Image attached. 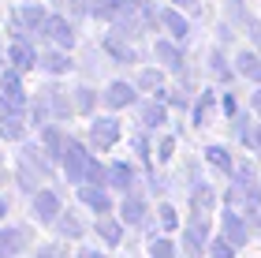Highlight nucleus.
<instances>
[{
	"mask_svg": "<svg viewBox=\"0 0 261 258\" xmlns=\"http://www.w3.org/2000/svg\"><path fill=\"white\" fill-rule=\"evenodd\" d=\"M116 214H120V221L127 228H146L149 225V202H146V195L138 191H127L123 198H120V209H116Z\"/></svg>",
	"mask_w": 261,
	"mask_h": 258,
	"instance_id": "nucleus-3",
	"label": "nucleus"
},
{
	"mask_svg": "<svg viewBox=\"0 0 261 258\" xmlns=\"http://www.w3.org/2000/svg\"><path fill=\"white\" fill-rule=\"evenodd\" d=\"M41 67H45V72H53V75H60V72L71 67V60L64 53H49V56H41Z\"/></svg>",
	"mask_w": 261,
	"mask_h": 258,
	"instance_id": "nucleus-30",
	"label": "nucleus"
},
{
	"mask_svg": "<svg viewBox=\"0 0 261 258\" xmlns=\"http://www.w3.org/2000/svg\"><path fill=\"white\" fill-rule=\"evenodd\" d=\"M41 146L49 150V157L53 161H64V146H67V135L60 131L56 124H45L41 127Z\"/></svg>",
	"mask_w": 261,
	"mask_h": 258,
	"instance_id": "nucleus-18",
	"label": "nucleus"
},
{
	"mask_svg": "<svg viewBox=\"0 0 261 258\" xmlns=\"http://www.w3.org/2000/svg\"><path fill=\"white\" fill-rule=\"evenodd\" d=\"M116 8H120V0H97V8H93V11H97V15H105V19H112Z\"/></svg>",
	"mask_w": 261,
	"mask_h": 258,
	"instance_id": "nucleus-37",
	"label": "nucleus"
},
{
	"mask_svg": "<svg viewBox=\"0 0 261 258\" xmlns=\"http://www.w3.org/2000/svg\"><path fill=\"white\" fill-rule=\"evenodd\" d=\"M250 109H254V112L261 116V90H257V93H254V98H250Z\"/></svg>",
	"mask_w": 261,
	"mask_h": 258,
	"instance_id": "nucleus-41",
	"label": "nucleus"
},
{
	"mask_svg": "<svg viewBox=\"0 0 261 258\" xmlns=\"http://www.w3.org/2000/svg\"><path fill=\"white\" fill-rule=\"evenodd\" d=\"M109 187L120 191V195L135 191V187H138V169L130 165V161H112V165H109Z\"/></svg>",
	"mask_w": 261,
	"mask_h": 258,
	"instance_id": "nucleus-11",
	"label": "nucleus"
},
{
	"mask_svg": "<svg viewBox=\"0 0 261 258\" xmlns=\"http://www.w3.org/2000/svg\"><path fill=\"white\" fill-rule=\"evenodd\" d=\"M0 258H15V254H11V251H4V247H0Z\"/></svg>",
	"mask_w": 261,
	"mask_h": 258,
	"instance_id": "nucleus-45",
	"label": "nucleus"
},
{
	"mask_svg": "<svg viewBox=\"0 0 261 258\" xmlns=\"http://www.w3.org/2000/svg\"><path fill=\"white\" fill-rule=\"evenodd\" d=\"M175 4H191V0H175Z\"/></svg>",
	"mask_w": 261,
	"mask_h": 258,
	"instance_id": "nucleus-46",
	"label": "nucleus"
},
{
	"mask_svg": "<svg viewBox=\"0 0 261 258\" xmlns=\"http://www.w3.org/2000/svg\"><path fill=\"white\" fill-rule=\"evenodd\" d=\"M235 251H239V247H235L224 232H220L217 240H209V258H235Z\"/></svg>",
	"mask_w": 261,
	"mask_h": 258,
	"instance_id": "nucleus-26",
	"label": "nucleus"
},
{
	"mask_svg": "<svg viewBox=\"0 0 261 258\" xmlns=\"http://www.w3.org/2000/svg\"><path fill=\"white\" fill-rule=\"evenodd\" d=\"M161 22L175 34V38H187V22H183V15H175V11H161Z\"/></svg>",
	"mask_w": 261,
	"mask_h": 258,
	"instance_id": "nucleus-31",
	"label": "nucleus"
},
{
	"mask_svg": "<svg viewBox=\"0 0 261 258\" xmlns=\"http://www.w3.org/2000/svg\"><path fill=\"white\" fill-rule=\"evenodd\" d=\"M0 138H8V143H22L27 138V116L22 112H0Z\"/></svg>",
	"mask_w": 261,
	"mask_h": 258,
	"instance_id": "nucleus-14",
	"label": "nucleus"
},
{
	"mask_svg": "<svg viewBox=\"0 0 261 258\" xmlns=\"http://www.w3.org/2000/svg\"><path fill=\"white\" fill-rule=\"evenodd\" d=\"M172 146H175V138L164 135L161 143H157V150H153V157H157V161H168V157H172Z\"/></svg>",
	"mask_w": 261,
	"mask_h": 258,
	"instance_id": "nucleus-34",
	"label": "nucleus"
},
{
	"mask_svg": "<svg viewBox=\"0 0 261 258\" xmlns=\"http://www.w3.org/2000/svg\"><path fill=\"white\" fill-rule=\"evenodd\" d=\"M8 60H11V67H15V72H27V67H34V64H38V56H34V49H30V45L19 38V41L8 49Z\"/></svg>",
	"mask_w": 261,
	"mask_h": 258,
	"instance_id": "nucleus-21",
	"label": "nucleus"
},
{
	"mask_svg": "<svg viewBox=\"0 0 261 258\" xmlns=\"http://www.w3.org/2000/svg\"><path fill=\"white\" fill-rule=\"evenodd\" d=\"M213 72H217L220 79H228V64H224V56H220V53H213Z\"/></svg>",
	"mask_w": 261,
	"mask_h": 258,
	"instance_id": "nucleus-38",
	"label": "nucleus"
},
{
	"mask_svg": "<svg viewBox=\"0 0 261 258\" xmlns=\"http://www.w3.org/2000/svg\"><path fill=\"white\" fill-rule=\"evenodd\" d=\"M149 258H175V243L168 236H149Z\"/></svg>",
	"mask_w": 261,
	"mask_h": 258,
	"instance_id": "nucleus-25",
	"label": "nucleus"
},
{
	"mask_svg": "<svg viewBox=\"0 0 261 258\" xmlns=\"http://www.w3.org/2000/svg\"><path fill=\"white\" fill-rule=\"evenodd\" d=\"M30 214L38 225H56V217L64 214V202H60V191L53 187H41L38 195H30Z\"/></svg>",
	"mask_w": 261,
	"mask_h": 258,
	"instance_id": "nucleus-4",
	"label": "nucleus"
},
{
	"mask_svg": "<svg viewBox=\"0 0 261 258\" xmlns=\"http://www.w3.org/2000/svg\"><path fill=\"white\" fill-rule=\"evenodd\" d=\"M157 56H161L168 67H179V49H175L172 41H157Z\"/></svg>",
	"mask_w": 261,
	"mask_h": 258,
	"instance_id": "nucleus-32",
	"label": "nucleus"
},
{
	"mask_svg": "<svg viewBox=\"0 0 261 258\" xmlns=\"http://www.w3.org/2000/svg\"><path fill=\"white\" fill-rule=\"evenodd\" d=\"M257 228H261V214H257Z\"/></svg>",
	"mask_w": 261,
	"mask_h": 258,
	"instance_id": "nucleus-47",
	"label": "nucleus"
},
{
	"mask_svg": "<svg viewBox=\"0 0 261 258\" xmlns=\"http://www.w3.org/2000/svg\"><path fill=\"white\" fill-rule=\"evenodd\" d=\"M209 228H213V217L209 209H191V217H187V232H183V251L187 258H201L209 254Z\"/></svg>",
	"mask_w": 261,
	"mask_h": 258,
	"instance_id": "nucleus-1",
	"label": "nucleus"
},
{
	"mask_svg": "<svg viewBox=\"0 0 261 258\" xmlns=\"http://www.w3.org/2000/svg\"><path fill=\"white\" fill-rule=\"evenodd\" d=\"M93 232H97L109 247H120V240H123V221H116L112 214H105V217L93 221Z\"/></svg>",
	"mask_w": 261,
	"mask_h": 258,
	"instance_id": "nucleus-17",
	"label": "nucleus"
},
{
	"mask_svg": "<svg viewBox=\"0 0 261 258\" xmlns=\"http://www.w3.org/2000/svg\"><path fill=\"white\" fill-rule=\"evenodd\" d=\"M187 202H191V209H213L217 206V191H213V183H205L198 176L194 161H191V198H187Z\"/></svg>",
	"mask_w": 261,
	"mask_h": 258,
	"instance_id": "nucleus-10",
	"label": "nucleus"
},
{
	"mask_svg": "<svg viewBox=\"0 0 261 258\" xmlns=\"http://www.w3.org/2000/svg\"><path fill=\"white\" fill-rule=\"evenodd\" d=\"M0 105H4L8 112H22V109H27V93H22V83H19L15 67L0 79Z\"/></svg>",
	"mask_w": 261,
	"mask_h": 258,
	"instance_id": "nucleus-9",
	"label": "nucleus"
},
{
	"mask_svg": "<svg viewBox=\"0 0 261 258\" xmlns=\"http://www.w3.org/2000/svg\"><path fill=\"white\" fill-rule=\"evenodd\" d=\"M220 232L235 243V247H246V243H250V225H246V217H243L235 206H224V214H220Z\"/></svg>",
	"mask_w": 261,
	"mask_h": 258,
	"instance_id": "nucleus-7",
	"label": "nucleus"
},
{
	"mask_svg": "<svg viewBox=\"0 0 261 258\" xmlns=\"http://www.w3.org/2000/svg\"><path fill=\"white\" fill-rule=\"evenodd\" d=\"M224 112H228V116H235V112H239V105H235V98H231V93H224Z\"/></svg>",
	"mask_w": 261,
	"mask_h": 258,
	"instance_id": "nucleus-39",
	"label": "nucleus"
},
{
	"mask_svg": "<svg viewBox=\"0 0 261 258\" xmlns=\"http://www.w3.org/2000/svg\"><path fill=\"white\" fill-rule=\"evenodd\" d=\"M157 221H161V228H164V232L179 228V214H175V206H168V202H161V206H157Z\"/></svg>",
	"mask_w": 261,
	"mask_h": 258,
	"instance_id": "nucleus-29",
	"label": "nucleus"
},
{
	"mask_svg": "<svg viewBox=\"0 0 261 258\" xmlns=\"http://www.w3.org/2000/svg\"><path fill=\"white\" fill-rule=\"evenodd\" d=\"M120 135H123V127H120L116 116H97V120L90 124V146L93 150H112L120 143Z\"/></svg>",
	"mask_w": 261,
	"mask_h": 258,
	"instance_id": "nucleus-6",
	"label": "nucleus"
},
{
	"mask_svg": "<svg viewBox=\"0 0 261 258\" xmlns=\"http://www.w3.org/2000/svg\"><path fill=\"white\" fill-rule=\"evenodd\" d=\"M90 150L79 143V138L67 135V146H64V176L67 183H86V169H90Z\"/></svg>",
	"mask_w": 261,
	"mask_h": 258,
	"instance_id": "nucleus-2",
	"label": "nucleus"
},
{
	"mask_svg": "<svg viewBox=\"0 0 261 258\" xmlns=\"http://www.w3.org/2000/svg\"><path fill=\"white\" fill-rule=\"evenodd\" d=\"M86 183H101V187H109V165H101L97 157H90V169H86Z\"/></svg>",
	"mask_w": 261,
	"mask_h": 258,
	"instance_id": "nucleus-28",
	"label": "nucleus"
},
{
	"mask_svg": "<svg viewBox=\"0 0 261 258\" xmlns=\"http://www.w3.org/2000/svg\"><path fill=\"white\" fill-rule=\"evenodd\" d=\"M105 105H109V109H127V105H135V86L130 83H112L105 90Z\"/></svg>",
	"mask_w": 261,
	"mask_h": 258,
	"instance_id": "nucleus-20",
	"label": "nucleus"
},
{
	"mask_svg": "<svg viewBox=\"0 0 261 258\" xmlns=\"http://www.w3.org/2000/svg\"><path fill=\"white\" fill-rule=\"evenodd\" d=\"M15 161H22V165H30V169H38L45 180L53 183V176H56V169H53V165H56V161L49 157V150H45L41 143H27V146L19 150V157H15Z\"/></svg>",
	"mask_w": 261,
	"mask_h": 258,
	"instance_id": "nucleus-8",
	"label": "nucleus"
},
{
	"mask_svg": "<svg viewBox=\"0 0 261 258\" xmlns=\"http://www.w3.org/2000/svg\"><path fill=\"white\" fill-rule=\"evenodd\" d=\"M56 236H64V240H71V243H79L82 236H86V225H82V221H79V214H75V209H64V214L60 217H56Z\"/></svg>",
	"mask_w": 261,
	"mask_h": 258,
	"instance_id": "nucleus-16",
	"label": "nucleus"
},
{
	"mask_svg": "<svg viewBox=\"0 0 261 258\" xmlns=\"http://www.w3.org/2000/svg\"><path fill=\"white\" fill-rule=\"evenodd\" d=\"M75 258H109V254H105V251H93V247H82Z\"/></svg>",
	"mask_w": 261,
	"mask_h": 258,
	"instance_id": "nucleus-40",
	"label": "nucleus"
},
{
	"mask_svg": "<svg viewBox=\"0 0 261 258\" xmlns=\"http://www.w3.org/2000/svg\"><path fill=\"white\" fill-rule=\"evenodd\" d=\"M15 183H19V191H27V195H38L41 191V183H49L38 169H30V165H22V161H15Z\"/></svg>",
	"mask_w": 261,
	"mask_h": 258,
	"instance_id": "nucleus-19",
	"label": "nucleus"
},
{
	"mask_svg": "<svg viewBox=\"0 0 261 258\" xmlns=\"http://www.w3.org/2000/svg\"><path fill=\"white\" fill-rule=\"evenodd\" d=\"M254 150H261V124L254 127Z\"/></svg>",
	"mask_w": 261,
	"mask_h": 258,
	"instance_id": "nucleus-42",
	"label": "nucleus"
},
{
	"mask_svg": "<svg viewBox=\"0 0 261 258\" xmlns=\"http://www.w3.org/2000/svg\"><path fill=\"white\" fill-rule=\"evenodd\" d=\"M213 105H217V93H205V98L194 105V127H205L209 112H213Z\"/></svg>",
	"mask_w": 261,
	"mask_h": 258,
	"instance_id": "nucleus-27",
	"label": "nucleus"
},
{
	"mask_svg": "<svg viewBox=\"0 0 261 258\" xmlns=\"http://www.w3.org/2000/svg\"><path fill=\"white\" fill-rule=\"evenodd\" d=\"M45 34H49L56 45H67V49L75 45V34H71V27H67L64 19H49V22H45Z\"/></svg>",
	"mask_w": 261,
	"mask_h": 258,
	"instance_id": "nucleus-23",
	"label": "nucleus"
},
{
	"mask_svg": "<svg viewBox=\"0 0 261 258\" xmlns=\"http://www.w3.org/2000/svg\"><path fill=\"white\" fill-rule=\"evenodd\" d=\"M34 258H67V251L60 247V243H45V247H38Z\"/></svg>",
	"mask_w": 261,
	"mask_h": 258,
	"instance_id": "nucleus-35",
	"label": "nucleus"
},
{
	"mask_svg": "<svg viewBox=\"0 0 261 258\" xmlns=\"http://www.w3.org/2000/svg\"><path fill=\"white\" fill-rule=\"evenodd\" d=\"M201 154H205V165H209L213 172H220L224 180H231V176H235V165H239V161H235L224 146H205Z\"/></svg>",
	"mask_w": 261,
	"mask_h": 258,
	"instance_id": "nucleus-13",
	"label": "nucleus"
},
{
	"mask_svg": "<svg viewBox=\"0 0 261 258\" xmlns=\"http://www.w3.org/2000/svg\"><path fill=\"white\" fill-rule=\"evenodd\" d=\"M231 135L239 138V143L254 146V124H250V112H235V116H231Z\"/></svg>",
	"mask_w": 261,
	"mask_h": 258,
	"instance_id": "nucleus-22",
	"label": "nucleus"
},
{
	"mask_svg": "<svg viewBox=\"0 0 261 258\" xmlns=\"http://www.w3.org/2000/svg\"><path fill=\"white\" fill-rule=\"evenodd\" d=\"M8 180H11V176H8V169H4V165H0V183H8Z\"/></svg>",
	"mask_w": 261,
	"mask_h": 258,
	"instance_id": "nucleus-44",
	"label": "nucleus"
},
{
	"mask_svg": "<svg viewBox=\"0 0 261 258\" xmlns=\"http://www.w3.org/2000/svg\"><path fill=\"white\" fill-rule=\"evenodd\" d=\"M0 165H4V157H0Z\"/></svg>",
	"mask_w": 261,
	"mask_h": 258,
	"instance_id": "nucleus-48",
	"label": "nucleus"
},
{
	"mask_svg": "<svg viewBox=\"0 0 261 258\" xmlns=\"http://www.w3.org/2000/svg\"><path fill=\"white\" fill-rule=\"evenodd\" d=\"M138 86H142V90H161V75H157V72H142V75H138Z\"/></svg>",
	"mask_w": 261,
	"mask_h": 258,
	"instance_id": "nucleus-36",
	"label": "nucleus"
},
{
	"mask_svg": "<svg viewBox=\"0 0 261 258\" xmlns=\"http://www.w3.org/2000/svg\"><path fill=\"white\" fill-rule=\"evenodd\" d=\"M79 198L90 214H116V202H112V187H101V183H79Z\"/></svg>",
	"mask_w": 261,
	"mask_h": 258,
	"instance_id": "nucleus-5",
	"label": "nucleus"
},
{
	"mask_svg": "<svg viewBox=\"0 0 261 258\" xmlns=\"http://www.w3.org/2000/svg\"><path fill=\"white\" fill-rule=\"evenodd\" d=\"M93 105H97V93H93V90H86V86L75 90V109L79 112H93Z\"/></svg>",
	"mask_w": 261,
	"mask_h": 258,
	"instance_id": "nucleus-33",
	"label": "nucleus"
},
{
	"mask_svg": "<svg viewBox=\"0 0 261 258\" xmlns=\"http://www.w3.org/2000/svg\"><path fill=\"white\" fill-rule=\"evenodd\" d=\"M8 217V198H0V221Z\"/></svg>",
	"mask_w": 261,
	"mask_h": 258,
	"instance_id": "nucleus-43",
	"label": "nucleus"
},
{
	"mask_svg": "<svg viewBox=\"0 0 261 258\" xmlns=\"http://www.w3.org/2000/svg\"><path fill=\"white\" fill-rule=\"evenodd\" d=\"M138 124L146 127V131H157V127L168 124V109H164L161 101H142L138 105Z\"/></svg>",
	"mask_w": 261,
	"mask_h": 258,
	"instance_id": "nucleus-15",
	"label": "nucleus"
},
{
	"mask_svg": "<svg viewBox=\"0 0 261 258\" xmlns=\"http://www.w3.org/2000/svg\"><path fill=\"white\" fill-rule=\"evenodd\" d=\"M0 247L11 251V254H22L30 247V228L27 225H4L0 228Z\"/></svg>",
	"mask_w": 261,
	"mask_h": 258,
	"instance_id": "nucleus-12",
	"label": "nucleus"
},
{
	"mask_svg": "<svg viewBox=\"0 0 261 258\" xmlns=\"http://www.w3.org/2000/svg\"><path fill=\"white\" fill-rule=\"evenodd\" d=\"M239 75H246V79H254V83H261V60L254 53H239Z\"/></svg>",
	"mask_w": 261,
	"mask_h": 258,
	"instance_id": "nucleus-24",
	"label": "nucleus"
}]
</instances>
